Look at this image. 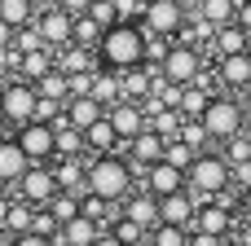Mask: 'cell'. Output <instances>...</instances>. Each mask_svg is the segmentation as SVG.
I'll return each mask as SVG.
<instances>
[{
    "instance_id": "6da1fadb",
    "label": "cell",
    "mask_w": 251,
    "mask_h": 246,
    "mask_svg": "<svg viewBox=\"0 0 251 246\" xmlns=\"http://www.w3.org/2000/svg\"><path fill=\"white\" fill-rule=\"evenodd\" d=\"M146 26L141 22H115L101 40H97V70H110V75H128L137 66H146Z\"/></svg>"
},
{
    "instance_id": "7a4b0ae2",
    "label": "cell",
    "mask_w": 251,
    "mask_h": 246,
    "mask_svg": "<svg viewBox=\"0 0 251 246\" xmlns=\"http://www.w3.org/2000/svg\"><path fill=\"white\" fill-rule=\"evenodd\" d=\"M137 185H141V172L124 154H97V158H88V185H84V194H97L110 207H124L137 194Z\"/></svg>"
},
{
    "instance_id": "3957f363",
    "label": "cell",
    "mask_w": 251,
    "mask_h": 246,
    "mask_svg": "<svg viewBox=\"0 0 251 246\" xmlns=\"http://www.w3.org/2000/svg\"><path fill=\"white\" fill-rule=\"evenodd\" d=\"M185 189L199 198V207H203V202H216V198H229V189H234V167H229V158L216 154V150L199 154L194 167L185 172Z\"/></svg>"
},
{
    "instance_id": "277c9868",
    "label": "cell",
    "mask_w": 251,
    "mask_h": 246,
    "mask_svg": "<svg viewBox=\"0 0 251 246\" xmlns=\"http://www.w3.org/2000/svg\"><path fill=\"white\" fill-rule=\"evenodd\" d=\"M203 128H207V141H216V145H229L234 136H243V123H247V114H243V101L238 97H229V92H216L212 97V106L203 110V119H199Z\"/></svg>"
},
{
    "instance_id": "5b68a950",
    "label": "cell",
    "mask_w": 251,
    "mask_h": 246,
    "mask_svg": "<svg viewBox=\"0 0 251 246\" xmlns=\"http://www.w3.org/2000/svg\"><path fill=\"white\" fill-rule=\"evenodd\" d=\"M35 106H40L35 84H26V79H18V75L0 84V123H9L13 132L26 128V123H35Z\"/></svg>"
},
{
    "instance_id": "8992f818",
    "label": "cell",
    "mask_w": 251,
    "mask_h": 246,
    "mask_svg": "<svg viewBox=\"0 0 251 246\" xmlns=\"http://www.w3.org/2000/svg\"><path fill=\"white\" fill-rule=\"evenodd\" d=\"M185 22H190V4L185 0H150L146 13H141L146 35H154V40H176L185 31Z\"/></svg>"
},
{
    "instance_id": "52a82bcc",
    "label": "cell",
    "mask_w": 251,
    "mask_h": 246,
    "mask_svg": "<svg viewBox=\"0 0 251 246\" xmlns=\"http://www.w3.org/2000/svg\"><path fill=\"white\" fill-rule=\"evenodd\" d=\"M159 75H163L168 84H176V88H190V84L203 79V53L190 48V44H181V40H172V48H168Z\"/></svg>"
},
{
    "instance_id": "ba28073f",
    "label": "cell",
    "mask_w": 251,
    "mask_h": 246,
    "mask_svg": "<svg viewBox=\"0 0 251 246\" xmlns=\"http://www.w3.org/2000/svg\"><path fill=\"white\" fill-rule=\"evenodd\" d=\"M35 35L44 40V48L62 53L66 44H75V18L57 4H40V18H35Z\"/></svg>"
},
{
    "instance_id": "9c48e42d",
    "label": "cell",
    "mask_w": 251,
    "mask_h": 246,
    "mask_svg": "<svg viewBox=\"0 0 251 246\" xmlns=\"http://www.w3.org/2000/svg\"><path fill=\"white\" fill-rule=\"evenodd\" d=\"M13 141L22 145V154L31 158V167H49L57 158V136H53L49 123H26V128L13 132Z\"/></svg>"
},
{
    "instance_id": "30bf717a",
    "label": "cell",
    "mask_w": 251,
    "mask_h": 246,
    "mask_svg": "<svg viewBox=\"0 0 251 246\" xmlns=\"http://www.w3.org/2000/svg\"><path fill=\"white\" fill-rule=\"evenodd\" d=\"M57 194H62V189H57L53 167H31V172L22 176V185L13 189V198H18V202H26V207H35V211H44Z\"/></svg>"
},
{
    "instance_id": "8fae6325",
    "label": "cell",
    "mask_w": 251,
    "mask_h": 246,
    "mask_svg": "<svg viewBox=\"0 0 251 246\" xmlns=\"http://www.w3.org/2000/svg\"><path fill=\"white\" fill-rule=\"evenodd\" d=\"M238 229V211L229 198H216V202H203L199 216H194V233H212V238H234Z\"/></svg>"
},
{
    "instance_id": "7c38bea8",
    "label": "cell",
    "mask_w": 251,
    "mask_h": 246,
    "mask_svg": "<svg viewBox=\"0 0 251 246\" xmlns=\"http://www.w3.org/2000/svg\"><path fill=\"white\" fill-rule=\"evenodd\" d=\"M106 119H110V128H115L119 145H132V141L150 128V119H146V110H141L137 101H119V106H110V110H106Z\"/></svg>"
},
{
    "instance_id": "4fadbf2b",
    "label": "cell",
    "mask_w": 251,
    "mask_h": 246,
    "mask_svg": "<svg viewBox=\"0 0 251 246\" xmlns=\"http://www.w3.org/2000/svg\"><path fill=\"white\" fill-rule=\"evenodd\" d=\"M194 216H199V198L190 189L172 194V198H159V224H172V229H190L194 233Z\"/></svg>"
},
{
    "instance_id": "5bb4252c",
    "label": "cell",
    "mask_w": 251,
    "mask_h": 246,
    "mask_svg": "<svg viewBox=\"0 0 251 246\" xmlns=\"http://www.w3.org/2000/svg\"><path fill=\"white\" fill-rule=\"evenodd\" d=\"M26 172H31V158L22 154V145H18L13 136H0V189L13 194Z\"/></svg>"
},
{
    "instance_id": "9a60e30c",
    "label": "cell",
    "mask_w": 251,
    "mask_h": 246,
    "mask_svg": "<svg viewBox=\"0 0 251 246\" xmlns=\"http://www.w3.org/2000/svg\"><path fill=\"white\" fill-rule=\"evenodd\" d=\"M216 79L229 97H243L251 88V53H238V57H216Z\"/></svg>"
},
{
    "instance_id": "2e32d148",
    "label": "cell",
    "mask_w": 251,
    "mask_h": 246,
    "mask_svg": "<svg viewBox=\"0 0 251 246\" xmlns=\"http://www.w3.org/2000/svg\"><path fill=\"white\" fill-rule=\"evenodd\" d=\"M141 189L154 194V198H172V194L185 189V172H176L172 163H154V167L141 172Z\"/></svg>"
},
{
    "instance_id": "e0dca14e",
    "label": "cell",
    "mask_w": 251,
    "mask_h": 246,
    "mask_svg": "<svg viewBox=\"0 0 251 246\" xmlns=\"http://www.w3.org/2000/svg\"><path fill=\"white\" fill-rule=\"evenodd\" d=\"M163 150H168V141L163 136H154L150 128L132 141V145H124V158L137 167V172H146V167H154V163H163Z\"/></svg>"
},
{
    "instance_id": "ac0fdd59",
    "label": "cell",
    "mask_w": 251,
    "mask_h": 246,
    "mask_svg": "<svg viewBox=\"0 0 251 246\" xmlns=\"http://www.w3.org/2000/svg\"><path fill=\"white\" fill-rule=\"evenodd\" d=\"M119 211H124L132 224H141L146 233H154V229H159V198H154V194H146L141 185H137V194H132Z\"/></svg>"
},
{
    "instance_id": "d6986e66",
    "label": "cell",
    "mask_w": 251,
    "mask_h": 246,
    "mask_svg": "<svg viewBox=\"0 0 251 246\" xmlns=\"http://www.w3.org/2000/svg\"><path fill=\"white\" fill-rule=\"evenodd\" d=\"M49 167H53L62 194H84V185H88V158H53Z\"/></svg>"
},
{
    "instance_id": "ffe728a7",
    "label": "cell",
    "mask_w": 251,
    "mask_h": 246,
    "mask_svg": "<svg viewBox=\"0 0 251 246\" xmlns=\"http://www.w3.org/2000/svg\"><path fill=\"white\" fill-rule=\"evenodd\" d=\"M49 70H57V53H53V48H31V53H18V79L40 84Z\"/></svg>"
},
{
    "instance_id": "44dd1931",
    "label": "cell",
    "mask_w": 251,
    "mask_h": 246,
    "mask_svg": "<svg viewBox=\"0 0 251 246\" xmlns=\"http://www.w3.org/2000/svg\"><path fill=\"white\" fill-rule=\"evenodd\" d=\"M190 13L203 18L212 31H221V26H234V18H238V0H194Z\"/></svg>"
},
{
    "instance_id": "7402d4cb",
    "label": "cell",
    "mask_w": 251,
    "mask_h": 246,
    "mask_svg": "<svg viewBox=\"0 0 251 246\" xmlns=\"http://www.w3.org/2000/svg\"><path fill=\"white\" fill-rule=\"evenodd\" d=\"M57 70L62 75H97V53L93 48H84V44H66L62 53H57Z\"/></svg>"
},
{
    "instance_id": "603a6c76",
    "label": "cell",
    "mask_w": 251,
    "mask_h": 246,
    "mask_svg": "<svg viewBox=\"0 0 251 246\" xmlns=\"http://www.w3.org/2000/svg\"><path fill=\"white\" fill-rule=\"evenodd\" d=\"M101 119H106V106H101L97 97H71V101H66V123H71V128L88 132V128L101 123Z\"/></svg>"
},
{
    "instance_id": "cb8c5ba5",
    "label": "cell",
    "mask_w": 251,
    "mask_h": 246,
    "mask_svg": "<svg viewBox=\"0 0 251 246\" xmlns=\"http://www.w3.org/2000/svg\"><path fill=\"white\" fill-rule=\"evenodd\" d=\"M212 84H207V75L199 79V84H190V88H181V106H176V114L181 119H203V110L212 106Z\"/></svg>"
},
{
    "instance_id": "d4e9b609",
    "label": "cell",
    "mask_w": 251,
    "mask_h": 246,
    "mask_svg": "<svg viewBox=\"0 0 251 246\" xmlns=\"http://www.w3.org/2000/svg\"><path fill=\"white\" fill-rule=\"evenodd\" d=\"M53 136H57V158H88V145H84V132L66 123V114L57 123H49Z\"/></svg>"
},
{
    "instance_id": "484cf974",
    "label": "cell",
    "mask_w": 251,
    "mask_h": 246,
    "mask_svg": "<svg viewBox=\"0 0 251 246\" xmlns=\"http://www.w3.org/2000/svg\"><path fill=\"white\" fill-rule=\"evenodd\" d=\"M101 233H106L101 224H93V220L79 216V220H71V224L57 229V246H97V242H101Z\"/></svg>"
},
{
    "instance_id": "4316f807",
    "label": "cell",
    "mask_w": 251,
    "mask_h": 246,
    "mask_svg": "<svg viewBox=\"0 0 251 246\" xmlns=\"http://www.w3.org/2000/svg\"><path fill=\"white\" fill-rule=\"evenodd\" d=\"M40 18V0H0V22H9L13 31H31Z\"/></svg>"
},
{
    "instance_id": "83f0119b",
    "label": "cell",
    "mask_w": 251,
    "mask_h": 246,
    "mask_svg": "<svg viewBox=\"0 0 251 246\" xmlns=\"http://www.w3.org/2000/svg\"><path fill=\"white\" fill-rule=\"evenodd\" d=\"M84 145H88V158H97V154H119V150H124L119 136H115V128H110V119L93 123V128L84 132Z\"/></svg>"
},
{
    "instance_id": "f1b7e54d",
    "label": "cell",
    "mask_w": 251,
    "mask_h": 246,
    "mask_svg": "<svg viewBox=\"0 0 251 246\" xmlns=\"http://www.w3.org/2000/svg\"><path fill=\"white\" fill-rule=\"evenodd\" d=\"M212 53L216 57H238V53H247V31L234 22V26H221L216 35H212Z\"/></svg>"
},
{
    "instance_id": "f546056e",
    "label": "cell",
    "mask_w": 251,
    "mask_h": 246,
    "mask_svg": "<svg viewBox=\"0 0 251 246\" xmlns=\"http://www.w3.org/2000/svg\"><path fill=\"white\" fill-rule=\"evenodd\" d=\"M35 97H40V101H57V106H66V101H71V79H66L62 70H49V75L35 84Z\"/></svg>"
},
{
    "instance_id": "4dcf8cb0",
    "label": "cell",
    "mask_w": 251,
    "mask_h": 246,
    "mask_svg": "<svg viewBox=\"0 0 251 246\" xmlns=\"http://www.w3.org/2000/svg\"><path fill=\"white\" fill-rule=\"evenodd\" d=\"M79 216L84 220H93V224H101V229H110V220L119 216L106 198H97V194H79Z\"/></svg>"
},
{
    "instance_id": "1f68e13d",
    "label": "cell",
    "mask_w": 251,
    "mask_h": 246,
    "mask_svg": "<svg viewBox=\"0 0 251 246\" xmlns=\"http://www.w3.org/2000/svg\"><path fill=\"white\" fill-rule=\"evenodd\" d=\"M106 233H110L115 242H124V246H146V242H150V233H146L141 224H132V220H128L124 211H119V216L110 220V229H106Z\"/></svg>"
},
{
    "instance_id": "d6a6232c",
    "label": "cell",
    "mask_w": 251,
    "mask_h": 246,
    "mask_svg": "<svg viewBox=\"0 0 251 246\" xmlns=\"http://www.w3.org/2000/svg\"><path fill=\"white\" fill-rule=\"evenodd\" d=\"M31 229H35V207H26V202L13 198V207H9V216H4V233H9V238H22V233H31Z\"/></svg>"
},
{
    "instance_id": "836d02e7",
    "label": "cell",
    "mask_w": 251,
    "mask_h": 246,
    "mask_svg": "<svg viewBox=\"0 0 251 246\" xmlns=\"http://www.w3.org/2000/svg\"><path fill=\"white\" fill-rule=\"evenodd\" d=\"M146 119H150V132L163 136V141H176V136H181V123H185L176 110H150Z\"/></svg>"
},
{
    "instance_id": "e575fe53",
    "label": "cell",
    "mask_w": 251,
    "mask_h": 246,
    "mask_svg": "<svg viewBox=\"0 0 251 246\" xmlns=\"http://www.w3.org/2000/svg\"><path fill=\"white\" fill-rule=\"evenodd\" d=\"M44 211H49V216L57 220V229H62V224L79 220V194H57V198H53V202H49Z\"/></svg>"
},
{
    "instance_id": "d590c367",
    "label": "cell",
    "mask_w": 251,
    "mask_h": 246,
    "mask_svg": "<svg viewBox=\"0 0 251 246\" xmlns=\"http://www.w3.org/2000/svg\"><path fill=\"white\" fill-rule=\"evenodd\" d=\"M176 141H185L194 154H207V145H212V141H207V128H203L199 119H185V123H181V136H176Z\"/></svg>"
},
{
    "instance_id": "8d00e7d4",
    "label": "cell",
    "mask_w": 251,
    "mask_h": 246,
    "mask_svg": "<svg viewBox=\"0 0 251 246\" xmlns=\"http://www.w3.org/2000/svg\"><path fill=\"white\" fill-rule=\"evenodd\" d=\"M194 158H199V154H194L185 141H168V150H163V163H172L176 172H190V167H194Z\"/></svg>"
},
{
    "instance_id": "74e56055",
    "label": "cell",
    "mask_w": 251,
    "mask_h": 246,
    "mask_svg": "<svg viewBox=\"0 0 251 246\" xmlns=\"http://www.w3.org/2000/svg\"><path fill=\"white\" fill-rule=\"evenodd\" d=\"M146 246H190V229H172V224H159L150 233Z\"/></svg>"
},
{
    "instance_id": "f35d334b",
    "label": "cell",
    "mask_w": 251,
    "mask_h": 246,
    "mask_svg": "<svg viewBox=\"0 0 251 246\" xmlns=\"http://www.w3.org/2000/svg\"><path fill=\"white\" fill-rule=\"evenodd\" d=\"M110 4H115V18L119 22H141V13H146L141 0H110Z\"/></svg>"
},
{
    "instance_id": "ab89813d",
    "label": "cell",
    "mask_w": 251,
    "mask_h": 246,
    "mask_svg": "<svg viewBox=\"0 0 251 246\" xmlns=\"http://www.w3.org/2000/svg\"><path fill=\"white\" fill-rule=\"evenodd\" d=\"M225 158H229V167H243V163H251V145L243 136H234V141L225 145Z\"/></svg>"
},
{
    "instance_id": "60d3db41",
    "label": "cell",
    "mask_w": 251,
    "mask_h": 246,
    "mask_svg": "<svg viewBox=\"0 0 251 246\" xmlns=\"http://www.w3.org/2000/svg\"><path fill=\"white\" fill-rule=\"evenodd\" d=\"M53 4H57V9H66L71 18H84V13H93V4H97V0H53Z\"/></svg>"
},
{
    "instance_id": "b9f144b4",
    "label": "cell",
    "mask_w": 251,
    "mask_h": 246,
    "mask_svg": "<svg viewBox=\"0 0 251 246\" xmlns=\"http://www.w3.org/2000/svg\"><path fill=\"white\" fill-rule=\"evenodd\" d=\"M9 246H57V238H44V233H22V238H9Z\"/></svg>"
},
{
    "instance_id": "7bdbcfd3",
    "label": "cell",
    "mask_w": 251,
    "mask_h": 246,
    "mask_svg": "<svg viewBox=\"0 0 251 246\" xmlns=\"http://www.w3.org/2000/svg\"><path fill=\"white\" fill-rule=\"evenodd\" d=\"M13 44H18V31H13L9 22H0V57H4V53H13Z\"/></svg>"
},
{
    "instance_id": "ee69618b",
    "label": "cell",
    "mask_w": 251,
    "mask_h": 246,
    "mask_svg": "<svg viewBox=\"0 0 251 246\" xmlns=\"http://www.w3.org/2000/svg\"><path fill=\"white\" fill-rule=\"evenodd\" d=\"M234 211H238V220H251V189H238V198H234Z\"/></svg>"
},
{
    "instance_id": "f6af8a7d",
    "label": "cell",
    "mask_w": 251,
    "mask_h": 246,
    "mask_svg": "<svg viewBox=\"0 0 251 246\" xmlns=\"http://www.w3.org/2000/svg\"><path fill=\"white\" fill-rule=\"evenodd\" d=\"M190 246H234L229 238H212V233H190Z\"/></svg>"
},
{
    "instance_id": "bcb514c9",
    "label": "cell",
    "mask_w": 251,
    "mask_h": 246,
    "mask_svg": "<svg viewBox=\"0 0 251 246\" xmlns=\"http://www.w3.org/2000/svg\"><path fill=\"white\" fill-rule=\"evenodd\" d=\"M234 246H251V220H238V229H234Z\"/></svg>"
},
{
    "instance_id": "7dc6e473",
    "label": "cell",
    "mask_w": 251,
    "mask_h": 246,
    "mask_svg": "<svg viewBox=\"0 0 251 246\" xmlns=\"http://www.w3.org/2000/svg\"><path fill=\"white\" fill-rule=\"evenodd\" d=\"M234 22H238V26L251 35V0H238V18H234Z\"/></svg>"
},
{
    "instance_id": "c3c4849f",
    "label": "cell",
    "mask_w": 251,
    "mask_h": 246,
    "mask_svg": "<svg viewBox=\"0 0 251 246\" xmlns=\"http://www.w3.org/2000/svg\"><path fill=\"white\" fill-rule=\"evenodd\" d=\"M9 207H13V194L0 189V233H4V216H9Z\"/></svg>"
},
{
    "instance_id": "681fc988",
    "label": "cell",
    "mask_w": 251,
    "mask_h": 246,
    "mask_svg": "<svg viewBox=\"0 0 251 246\" xmlns=\"http://www.w3.org/2000/svg\"><path fill=\"white\" fill-rule=\"evenodd\" d=\"M238 101H243V114H247V119H251V88H247V92H243V97H238Z\"/></svg>"
},
{
    "instance_id": "f907efd6",
    "label": "cell",
    "mask_w": 251,
    "mask_h": 246,
    "mask_svg": "<svg viewBox=\"0 0 251 246\" xmlns=\"http://www.w3.org/2000/svg\"><path fill=\"white\" fill-rule=\"evenodd\" d=\"M97 246H124V242H115L110 233H101V242H97Z\"/></svg>"
},
{
    "instance_id": "816d5d0a",
    "label": "cell",
    "mask_w": 251,
    "mask_h": 246,
    "mask_svg": "<svg viewBox=\"0 0 251 246\" xmlns=\"http://www.w3.org/2000/svg\"><path fill=\"white\" fill-rule=\"evenodd\" d=\"M243 141H247V145H251V119H247V123H243Z\"/></svg>"
},
{
    "instance_id": "f5cc1de1",
    "label": "cell",
    "mask_w": 251,
    "mask_h": 246,
    "mask_svg": "<svg viewBox=\"0 0 251 246\" xmlns=\"http://www.w3.org/2000/svg\"><path fill=\"white\" fill-rule=\"evenodd\" d=\"M0 246H9V242H4V238H0Z\"/></svg>"
},
{
    "instance_id": "db71d44e",
    "label": "cell",
    "mask_w": 251,
    "mask_h": 246,
    "mask_svg": "<svg viewBox=\"0 0 251 246\" xmlns=\"http://www.w3.org/2000/svg\"><path fill=\"white\" fill-rule=\"evenodd\" d=\"M141 4H150V0H141Z\"/></svg>"
}]
</instances>
